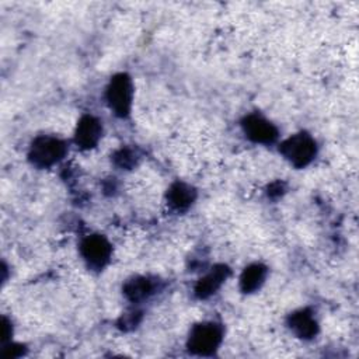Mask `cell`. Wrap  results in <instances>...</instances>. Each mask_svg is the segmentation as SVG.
Instances as JSON below:
<instances>
[{
    "mask_svg": "<svg viewBox=\"0 0 359 359\" xmlns=\"http://www.w3.org/2000/svg\"><path fill=\"white\" fill-rule=\"evenodd\" d=\"M67 153V144L63 139L53 135H39L29 146L28 158L38 168H50L57 164Z\"/></svg>",
    "mask_w": 359,
    "mask_h": 359,
    "instance_id": "1",
    "label": "cell"
},
{
    "mask_svg": "<svg viewBox=\"0 0 359 359\" xmlns=\"http://www.w3.org/2000/svg\"><path fill=\"white\" fill-rule=\"evenodd\" d=\"M223 341V327L215 321H201L195 324L188 334L187 348L191 353L199 356L213 355Z\"/></svg>",
    "mask_w": 359,
    "mask_h": 359,
    "instance_id": "2",
    "label": "cell"
},
{
    "mask_svg": "<svg viewBox=\"0 0 359 359\" xmlns=\"http://www.w3.org/2000/svg\"><path fill=\"white\" fill-rule=\"evenodd\" d=\"M279 153L290 165L304 168L316 158L317 143L306 132L294 133L279 144Z\"/></svg>",
    "mask_w": 359,
    "mask_h": 359,
    "instance_id": "3",
    "label": "cell"
},
{
    "mask_svg": "<svg viewBox=\"0 0 359 359\" xmlns=\"http://www.w3.org/2000/svg\"><path fill=\"white\" fill-rule=\"evenodd\" d=\"M105 100L114 115L126 118L130 114L133 102L132 79L126 73L114 74L105 88Z\"/></svg>",
    "mask_w": 359,
    "mask_h": 359,
    "instance_id": "4",
    "label": "cell"
},
{
    "mask_svg": "<svg viewBox=\"0 0 359 359\" xmlns=\"http://www.w3.org/2000/svg\"><path fill=\"white\" fill-rule=\"evenodd\" d=\"M80 254L90 269H104L111 261L112 245L102 234H88L80 243Z\"/></svg>",
    "mask_w": 359,
    "mask_h": 359,
    "instance_id": "5",
    "label": "cell"
},
{
    "mask_svg": "<svg viewBox=\"0 0 359 359\" xmlns=\"http://www.w3.org/2000/svg\"><path fill=\"white\" fill-rule=\"evenodd\" d=\"M241 129L247 139L258 144H272L276 142L278 128L259 114H248L241 121Z\"/></svg>",
    "mask_w": 359,
    "mask_h": 359,
    "instance_id": "6",
    "label": "cell"
},
{
    "mask_svg": "<svg viewBox=\"0 0 359 359\" xmlns=\"http://www.w3.org/2000/svg\"><path fill=\"white\" fill-rule=\"evenodd\" d=\"M102 137V122L91 115H83L74 129V143L81 150L94 149Z\"/></svg>",
    "mask_w": 359,
    "mask_h": 359,
    "instance_id": "7",
    "label": "cell"
},
{
    "mask_svg": "<svg viewBox=\"0 0 359 359\" xmlns=\"http://www.w3.org/2000/svg\"><path fill=\"white\" fill-rule=\"evenodd\" d=\"M287 327L302 339H311L318 334V321L310 309H300L287 317Z\"/></svg>",
    "mask_w": 359,
    "mask_h": 359,
    "instance_id": "8",
    "label": "cell"
},
{
    "mask_svg": "<svg viewBox=\"0 0 359 359\" xmlns=\"http://www.w3.org/2000/svg\"><path fill=\"white\" fill-rule=\"evenodd\" d=\"M230 275V269L220 264V265H215L205 276H202L196 285H195V294L199 299H208L212 294H215L220 286L226 282V279Z\"/></svg>",
    "mask_w": 359,
    "mask_h": 359,
    "instance_id": "9",
    "label": "cell"
},
{
    "mask_svg": "<svg viewBox=\"0 0 359 359\" xmlns=\"http://www.w3.org/2000/svg\"><path fill=\"white\" fill-rule=\"evenodd\" d=\"M165 198L170 209L181 213L192 206V203L196 199V191L189 184L177 181L170 185Z\"/></svg>",
    "mask_w": 359,
    "mask_h": 359,
    "instance_id": "10",
    "label": "cell"
},
{
    "mask_svg": "<svg viewBox=\"0 0 359 359\" xmlns=\"http://www.w3.org/2000/svg\"><path fill=\"white\" fill-rule=\"evenodd\" d=\"M156 285L147 276H133L123 285V294L132 303H139L149 299L154 293Z\"/></svg>",
    "mask_w": 359,
    "mask_h": 359,
    "instance_id": "11",
    "label": "cell"
},
{
    "mask_svg": "<svg viewBox=\"0 0 359 359\" xmlns=\"http://www.w3.org/2000/svg\"><path fill=\"white\" fill-rule=\"evenodd\" d=\"M268 275V268L259 262L250 264L245 266L240 275V289L243 293L257 292L265 282Z\"/></svg>",
    "mask_w": 359,
    "mask_h": 359,
    "instance_id": "12",
    "label": "cell"
},
{
    "mask_svg": "<svg viewBox=\"0 0 359 359\" xmlns=\"http://www.w3.org/2000/svg\"><path fill=\"white\" fill-rule=\"evenodd\" d=\"M137 153L133 149L129 147H122L114 154V163L119 168H130L136 164L137 161Z\"/></svg>",
    "mask_w": 359,
    "mask_h": 359,
    "instance_id": "13",
    "label": "cell"
}]
</instances>
